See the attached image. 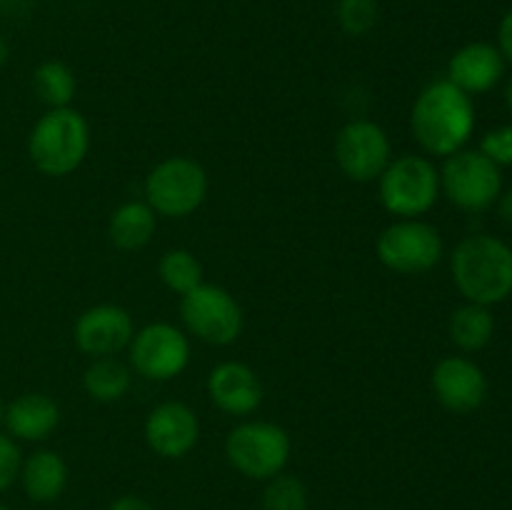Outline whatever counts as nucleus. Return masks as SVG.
Wrapping results in <instances>:
<instances>
[{"instance_id": "nucleus-1", "label": "nucleus", "mask_w": 512, "mask_h": 510, "mask_svg": "<svg viewBox=\"0 0 512 510\" xmlns=\"http://www.w3.org/2000/svg\"><path fill=\"white\" fill-rule=\"evenodd\" d=\"M415 140L428 155L448 158L465 148L475 130V105L448 78L430 83L418 95L410 115Z\"/></svg>"}, {"instance_id": "nucleus-2", "label": "nucleus", "mask_w": 512, "mask_h": 510, "mask_svg": "<svg viewBox=\"0 0 512 510\" xmlns=\"http://www.w3.org/2000/svg\"><path fill=\"white\" fill-rule=\"evenodd\" d=\"M453 283L468 303L498 305L512 295V248L495 235L460 240L450 258Z\"/></svg>"}, {"instance_id": "nucleus-3", "label": "nucleus", "mask_w": 512, "mask_h": 510, "mask_svg": "<svg viewBox=\"0 0 512 510\" xmlns=\"http://www.w3.org/2000/svg\"><path fill=\"white\" fill-rule=\"evenodd\" d=\"M90 150V125L75 108H50L28 135V155L48 178H65L83 165Z\"/></svg>"}, {"instance_id": "nucleus-4", "label": "nucleus", "mask_w": 512, "mask_h": 510, "mask_svg": "<svg viewBox=\"0 0 512 510\" xmlns=\"http://www.w3.org/2000/svg\"><path fill=\"white\" fill-rule=\"evenodd\" d=\"M380 203L395 218H420L440 198V170L425 155H400L378 178Z\"/></svg>"}, {"instance_id": "nucleus-5", "label": "nucleus", "mask_w": 512, "mask_h": 510, "mask_svg": "<svg viewBox=\"0 0 512 510\" xmlns=\"http://www.w3.org/2000/svg\"><path fill=\"white\" fill-rule=\"evenodd\" d=\"M293 443L288 430L268 420H248L235 425L225 438V455L240 475L250 480H270L288 465Z\"/></svg>"}, {"instance_id": "nucleus-6", "label": "nucleus", "mask_w": 512, "mask_h": 510, "mask_svg": "<svg viewBox=\"0 0 512 510\" xmlns=\"http://www.w3.org/2000/svg\"><path fill=\"white\" fill-rule=\"evenodd\" d=\"M208 198V173L185 155L163 160L145 178V203L155 215L188 218Z\"/></svg>"}, {"instance_id": "nucleus-7", "label": "nucleus", "mask_w": 512, "mask_h": 510, "mask_svg": "<svg viewBox=\"0 0 512 510\" xmlns=\"http://www.w3.org/2000/svg\"><path fill=\"white\" fill-rule=\"evenodd\" d=\"M440 193H445L455 208L483 213L498 203L503 193V175L480 150L463 148L445 158L440 168Z\"/></svg>"}, {"instance_id": "nucleus-8", "label": "nucleus", "mask_w": 512, "mask_h": 510, "mask_svg": "<svg viewBox=\"0 0 512 510\" xmlns=\"http://www.w3.org/2000/svg\"><path fill=\"white\" fill-rule=\"evenodd\" d=\"M378 260L400 275H420L443 260L445 245L438 228L420 218H398L375 240Z\"/></svg>"}, {"instance_id": "nucleus-9", "label": "nucleus", "mask_w": 512, "mask_h": 510, "mask_svg": "<svg viewBox=\"0 0 512 510\" xmlns=\"http://www.w3.org/2000/svg\"><path fill=\"white\" fill-rule=\"evenodd\" d=\"M180 318H183L185 328L190 335L208 345H223L235 343L243 333V308L238 300L220 285L200 283L190 293L180 295Z\"/></svg>"}, {"instance_id": "nucleus-10", "label": "nucleus", "mask_w": 512, "mask_h": 510, "mask_svg": "<svg viewBox=\"0 0 512 510\" xmlns=\"http://www.w3.org/2000/svg\"><path fill=\"white\" fill-rule=\"evenodd\" d=\"M393 160V148L383 125L373 120H350L335 135V163L345 178L373 183Z\"/></svg>"}, {"instance_id": "nucleus-11", "label": "nucleus", "mask_w": 512, "mask_h": 510, "mask_svg": "<svg viewBox=\"0 0 512 510\" xmlns=\"http://www.w3.org/2000/svg\"><path fill=\"white\" fill-rule=\"evenodd\" d=\"M130 365L148 380H173L188 368L190 340L170 323H150L135 330L128 345Z\"/></svg>"}, {"instance_id": "nucleus-12", "label": "nucleus", "mask_w": 512, "mask_h": 510, "mask_svg": "<svg viewBox=\"0 0 512 510\" xmlns=\"http://www.w3.org/2000/svg\"><path fill=\"white\" fill-rule=\"evenodd\" d=\"M135 335L133 315L115 303H100L83 310L73 325V340L88 358H113L130 345Z\"/></svg>"}, {"instance_id": "nucleus-13", "label": "nucleus", "mask_w": 512, "mask_h": 510, "mask_svg": "<svg viewBox=\"0 0 512 510\" xmlns=\"http://www.w3.org/2000/svg\"><path fill=\"white\" fill-rule=\"evenodd\" d=\"M200 420L190 405L180 400H165L155 405L145 420V440L160 458H185L198 445Z\"/></svg>"}, {"instance_id": "nucleus-14", "label": "nucleus", "mask_w": 512, "mask_h": 510, "mask_svg": "<svg viewBox=\"0 0 512 510\" xmlns=\"http://www.w3.org/2000/svg\"><path fill=\"white\" fill-rule=\"evenodd\" d=\"M430 383L438 403L450 413H473L488 398V378L483 368L463 355L440 360Z\"/></svg>"}, {"instance_id": "nucleus-15", "label": "nucleus", "mask_w": 512, "mask_h": 510, "mask_svg": "<svg viewBox=\"0 0 512 510\" xmlns=\"http://www.w3.org/2000/svg\"><path fill=\"white\" fill-rule=\"evenodd\" d=\"M208 395L218 410L243 418L255 413L263 403V383L250 365L225 360L210 370Z\"/></svg>"}, {"instance_id": "nucleus-16", "label": "nucleus", "mask_w": 512, "mask_h": 510, "mask_svg": "<svg viewBox=\"0 0 512 510\" xmlns=\"http://www.w3.org/2000/svg\"><path fill=\"white\" fill-rule=\"evenodd\" d=\"M505 58L498 45L468 43L450 58L448 80L470 98L488 93L503 80Z\"/></svg>"}, {"instance_id": "nucleus-17", "label": "nucleus", "mask_w": 512, "mask_h": 510, "mask_svg": "<svg viewBox=\"0 0 512 510\" xmlns=\"http://www.w3.org/2000/svg\"><path fill=\"white\" fill-rule=\"evenodd\" d=\"M60 423V408L50 395L25 393L5 405L3 425L10 438L25 443H40L55 433Z\"/></svg>"}, {"instance_id": "nucleus-18", "label": "nucleus", "mask_w": 512, "mask_h": 510, "mask_svg": "<svg viewBox=\"0 0 512 510\" xmlns=\"http://www.w3.org/2000/svg\"><path fill=\"white\" fill-rule=\"evenodd\" d=\"M18 480L33 503H53L65 493L68 465L55 450H35L23 458Z\"/></svg>"}, {"instance_id": "nucleus-19", "label": "nucleus", "mask_w": 512, "mask_h": 510, "mask_svg": "<svg viewBox=\"0 0 512 510\" xmlns=\"http://www.w3.org/2000/svg\"><path fill=\"white\" fill-rule=\"evenodd\" d=\"M155 228H158L155 210L145 200H130L110 215L108 235L115 248L133 253V250L145 248L153 240Z\"/></svg>"}, {"instance_id": "nucleus-20", "label": "nucleus", "mask_w": 512, "mask_h": 510, "mask_svg": "<svg viewBox=\"0 0 512 510\" xmlns=\"http://www.w3.org/2000/svg\"><path fill=\"white\" fill-rule=\"evenodd\" d=\"M133 373L118 358H95L83 375V388L98 403H118L128 395Z\"/></svg>"}, {"instance_id": "nucleus-21", "label": "nucleus", "mask_w": 512, "mask_h": 510, "mask_svg": "<svg viewBox=\"0 0 512 510\" xmlns=\"http://www.w3.org/2000/svg\"><path fill=\"white\" fill-rule=\"evenodd\" d=\"M495 318L488 305L465 303L450 315V340L465 353L483 350L493 340Z\"/></svg>"}, {"instance_id": "nucleus-22", "label": "nucleus", "mask_w": 512, "mask_h": 510, "mask_svg": "<svg viewBox=\"0 0 512 510\" xmlns=\"http://www.w3.org/2000/svg\"><path fill=\"white\" fill-rule=\"evenodd\" d=\"M35 95L50 108H70V100L75 98L78 80L70 65L63 60H43L33 73Z\"/></svg>"}, {"instance_id": "nucleus-23", "label": "nucleus", "mask_w": 512, "mask_h": 510, "mask_svg": "<svg viewBox=\"0 0 512 510\" xmlns=\"http://www.w3.org/2000/svg\"><path fill=\"white\" fill-rule=\"evenodd\" d=\"M158 275L165 288L178 295H185L203 283V263L190 250L173 248L160 258Z\"/></svg>"}, {"instance_id": "nucleus-24", "label": "nucleus", "mask_w": 512, "mask_h": 510, "mask_svg": "<svg viewBox=\"0 0 512 510\" xmlns=\"http://www.w3.org/2000/svg\"><path fill=\"white\" fill-rule=\"evenodd\" d=\"M265 483L263 510H308V488L298 475L280 473Z\"/></svg>"}, {"instance_id": "nucleus-25", "label": "nucleus", "mask_w": 512, "mask_h": 510, "mask_svg": "<svg viewBox=\"0 0 512 510\" xmlns=\"http://www.w3.org/2000/svg\"><path fill=\"white\" fill-rule=\"evenodd\" d=\"M335 15L345 33L360 38L378 23V0H338Z\"/></svg>"}, {"instance_id": "nucleus-26", "label": "nucleus", "mask_w": 512, "mask_h": 510, "mask_svg": "<svg viewBox=\"0 0 512 510\" xmlns=\"http://www.w3.org/2000/svg\"><path fill=\"white\" fill-rule=\"evenodd\" d=\"M480 153L493 160L498 168L512 165V123L488 130L480 140Z\"/></svg>"}, {"instance_id": "nucleus-27", "label": "nucleus", "mask_w": 512, "mask_h": 510, "mask_svg": "<svg viewBox=\"0 0 512 510\" xmlns=\"http://www.w3.org/2000/svg\"><path fill=\"white\" fill-rule=\"evenodd\" d=\"M23 468V450L18 440L10 438L8 433H0V493L15 485Z\"/></svg>"}, {"instance_id": "nucleus-28", "label": "nucleus", "mask_w": 512, "mask_h": 510, "mask_svg": "<svg viewBox=\"0 0 512 510\" xmlns=\"http://www.w3.org/2000/svg\"><path fill=\"white\" fill-rule=\"evenodd\" d=\"M498 48H500V53H503L505 63H512V8L505 13V18L500 20Z\"/></svg>"}, {"instance_id": "nucleus-29", "label": "nucleus", "mask_w": 512, "mask_h": 510, "mask_svg": "<svg viewBox=\"0 0 512 510\" xmlns=\"http://www.w3.org/2000/svg\"><path fill=\"white\" fill-rule=\"evenodd\" d=\"M108 510H155L148 500L138 498V495H123V498L113 500Z\"/></svg>"}, {"instance_id": "nucleus-30", "label": "nucleus", "mask_w": 512, "mask_h": 510, "mask_svg": "<svg viewBox=\"0 0 512 510\" xmlns=\"http://www.w3.org/2000/svg\"><path fill=\"white\" fill-rule=\"evenodd\" d=\"M498 213H500V218L505 220V223L512 225V188L505 190V193H500Z\"/></svg>"}, {"instance_id": "nucleus-31", "label": "nucleus", "mask_w": 512, "mask_h": 510, "mask_svg": "<svg viewBox=\"0 0 512 510\" xmlns=\"http://www.w3.org/2000/svg\"><path fill=\"white\" fill-rule=\"evenodd\" d=\"M8 55H10V48H8V40L0 35V68H3L5 63H8Z\"/></svg>"}, {"instance_id": "nucleus-32", "label": "nucleus", "mask_w": 512, "mask_h": 510, "mask_svg": "<svg viewBox=\"0 0 512 510\" xmlns=\"http://www.w3.org/2000/svg\"><path fill=\"white\" fill-rule=\"evenodd\" d=\"M505 105H508V110L512 115V78L508 80V85H505Z\"/></svg>"}, {"instance_id": "nucleus-33", "label": "nucleus", "mask_w": 512, "mask_h": 510, "mask_svg": "<svg viewBox=\"0 0 512 510\" xmlns=\"http://www.w3.org/2000/svg\"><path fill=\"white\" fill-rule=\"evenodd\" d=\"M3 418H5V403L3 398H0V425H3Z\"/></svg>"}, {"instance_id": "nucleus-34", "label": "nucleus", "mask_w": 512, "mask_h": 510, "mask_svg": "<svg viewBox=\"0 0 512 510\" xmlns=\"http://www.w3.org/2000/svg\"><path fill=\"white\" fill-rule=\"evenodd\" d=\"M0 510H13V508H8V505H5V503H0Z\"/></svg>"}]
</instances>
